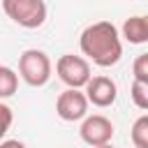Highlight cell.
Listing matches in <instances>:
<instances>
[{
    "instance_id": "obj_1",
    "label": "cell",
    "mask_w": 148,
    "mask_h": 148,
    "mask_svg": "<svg viewBox=\"0 0 148 148\" xmlns=\"http://www.w3.org/2000/svg\"><path fill=\"white\" fill-rule=\"evenodd\" d=\"M79 46L81 53L97 67H113L123 56V42L111 21H97L88 25L79 37Z\"/></svg>"
},
{
    "instance_id": "obj_2",
    "label": "cell",
    "mask_w": 148,
    "mask_h": 148,
    "mask_svg": "<svg viewBox=\"0 0 148 148\" xmlns=\"http://www.w3.org/2000/svg\"><path fill=\"white\" fill-rule=\"evenodd\" d=\"M18 76L32 86V88H42L49 83L51 79V60L44 51L39 49H28L18 56Z\"/></svg>"
},
{
    "instance_id": "obj_3",
    "label": "cell",
    "mask_w": 148,
    "mask_h": 148,
    "mask_svg": "<svg viewBox=\"0 0 148 148\" xmlns=\"http://www.w3.org/2000/svg\"><path fill=\"white\" fill-rule=\"evenodd\" d=\"M5 14L21 28H39L46 21L44 0H2Z\"/></svg>"
},
{
    "instance_id": "obj_4",
    "label": "cell",
    "mask_w": 148,
    "mask_h": 148,
    "mask_svg": "<svg viewBox=\"0 0 148 148\" xmlns=\"http://www.w3.org/2000/svg\"><path fill=\"white\" fill-rule=\"evenodd\" d=\"M56 74L67 88H83L90 79V62L81 56L65 53L56 62Z\"/></svg>"
},
{
    "instance_id": "obj_5",
    "label": "cell",
    "mask_w": 148,
    "mask_h": 148,
    "mask_svg": "<svg viewBox=\"0 0 148 148\" xmlns=\"http://www.w3.org/2000/svg\"><path fill=\"white\" fill-rule=\"evenodd\" d=\"M56 113L67 120V123H76L83 120L88 116V99L79 88H67L58 95L56 99Z\"/></svg>"
},
{
    "instance_id": "obj_6",
    "label": "cell",
    "mask_w": 148,
    "mask_h": 148,
    "mask_svg": "<svg viewBox=\"0 0 148 148\" xmlns=\"http://www.w3.org/2000/svg\"><path fill=\"white\" fill-rule=\"evenodd\" d=\"M81 139L88 143V146H102V143H111L113 139V123L106 118V116H86L83 123H81V130H79Z\"/></svg>"
},
{
    "instance_id": "obj_7",
    "label": "cell",
    "mask_w": 148,
    "mask_h": 148,
    "mask_svg": "<svg viewBox=\"0 0 148 148\" xmlns=\"http://www.w3.org/2000/svg\"><path fill=\"white\" fill-rule=\"evenodd\" d=\"M83 88H86L83 95H86L88 104L99 106V109L111 106V104L116 102V97H118V86H116V81L109 79V76H90Z\"/></svg>"
},
{
    "instance_id": "obj_8",
    "label": "cell",
    "mask_w": 148,
    "mask_h": 148,
    "mask_svg": "<svg viewBox=\"0 0 148 148\" xmlns=\"http://www.w3.org/2000/svg\"><path fill=\"white\" fill-rule=\"evenodd\" d=\"M123 37L130 44H146L148 42V18L141 16V14L125 18V23H123Z\"/></svg>"
},
{
    "instance_id": "obj_9",
    "label": "cell",
    "mask_w": 148,
    "mask_h": 148,
    "mask_svg": "<svg viewBox=\"0 0 148 148\" xmlns=\"http://www.w3.org/2000/svg\"><path fill=\"white\" fill-rule=\"evenodd\" d=\"M18 88V74L7 67V65H0V99L5 97H12Z\"/></svg>"
},
{
    "instance_id": "obj_10",
    "label": "cell",
    "mask_w": 148,
    "mask_h": 148,
    "mask_svg": "<svg viewBox=\"0 0 148 148\" xmlns=\"http://www.w3.org/2000/svg\"><path fill=\"white\" fill-rule=\"evenodd\" d=\"M130 136H132L134 148H148V116H146V113L134 120Z\"/></svg>"
},
{
    "instance_id": "obj_11",
    "label": "cell",
    "mask_w": 148,
    "mask_h": 148,
    "mask_svg": "<svg viewBox=\"0 0 148 148\" xmlns=\"http://www.w3.org/2000/svg\"><path fill=\"white\" fill-rule=\"evenodd\" d=\"M130 97H132V102H134L141 111H146V109H148V83H143V81H132V86H130Z\"/></svg>"
},
{
    "instance_id": "obj_12",
    "label": "cell",
    "mask_w": 148,
    "mask_h": 148,
    "mask_svg": "<svg viewBox=\"0 0 148 148\" xmlns=\"http://www.w3.org/2000/svg\"><path fill=\"white\" fill-rule=\"evenodd\" d=\"M132 74H134V81H143L148 83V53H139L132 62Z\"/></svg>"
},
{
    "instance_id": "obj_13",
    "label": "cell",
    "mask_w": 148,
    "mask_h": 148,
    "mask_svg": "<svg viewBox=\"0 0 148 148\" xmlns=\"http://www.w3.org/2000/svg\"><path fill=\"white\" fill-rule=\"evenodd\" d=\"M12 123H14V113H12V109H9L7 104L0 102V141H2V136L9 132Z\"/></svg>"
},
{
    "instance_id": "obj_14",
    "label": "cell",
    "mask_w": 148,
    "mask_h": 148,
    "mask_svg": "<svg viewBox=\"0 0 148 148\" xmlns=\"http://www.w3.org/2000/svg\"><path fill=\"white\" fill-rule=\"evenodd\" d=\"M0 148H25V146L18 139H7V141H0Z\"/></svg>"
},
{
    "instance_id": "obj_15",
    "label": "cell",
    "mask_w": 148,
    "mask_h": 148,
    "mask_svg": "<svg viewBox=\"0 0 148 148\" xmlns=\"http://www.w3.org/2000/svg\"><path fill=\"white\" fill-rule=\"evenodd\" d=\"M95 148H113L111 143H102V146H95Z\"/></svg>"
}]
</instances>
